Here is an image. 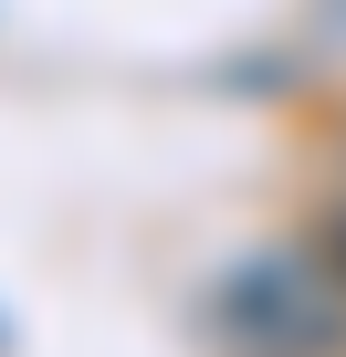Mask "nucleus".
Instances as JSON below:
<instances>
[{
    "label": "nucleus",
    "instance_id": "obj_2",
    "mask_svg": "<svg viewBox=\"0 0 346 357\" xmlns=\"http://www.w3.org/2000/svg\"><path fill=\"white\" fill-rule=\"evenodd\" d=\"M315 263L336 273V294H346V211H325V242H315Z\"/></svg>",
    "mask_w": 346,
    "mask_h": 357
},
{
    "label": "nucleus",
    "instance_id": "obj_1",
    "mask_svg": "<svg viewBox=\"0 0 346 357\" xmlns=\"http://www.w3.org/2000/svg\"><path fill=\"white\" fill-rule=\"evenodd\" d=\"M210 336H221V357H336V336H346V294H336L325 263H304V252H262V263H242V273L221 284Z\"/></svg>",
    "mask_w": 346,
    "mask_h": 357
}]
</instances>
